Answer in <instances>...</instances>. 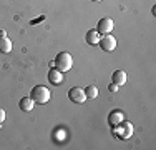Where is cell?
Wrapping results in <instances>:
<instances>
[{"instance_id": "1", "label": "cell", "mask_w": 156, "mask_h": 150, "mask_svg": "<svg viewBox=\"0 0 156 150\" xmlns=\"http://www.w3.org/2000/svg\"><path fill=\"white\" fill-rule=\"evenodd\" d=\"M30 97H32V100L35 103L43 105V103H47L48 100H50L51 93H50V90H48L47 87H43V85H35V87L32 88V92H30Z\"/></svg>"}, {"instance_id": "2", "label": "cell", "mask_w": 156, "mask_h": 150, "mask_svg": "<svg viewBox=\"0 0 156 150\" xmlns=\"http://www.w3.org/2000/svg\"><path fill=\"white\" fill-rule=\"evenodd\" d=\"M53 63H55V69L57 70H60V72H68L73 67V57L68 52H60Z\"/></svg>"}, {"instance_id": "3", "label": "cell", "mask_w": 156, "mask_h": 150, "mask_svg": "<svg viewBox=\"0 0 156 150\" xmlns=\"http://www.w3.org/2000/svg\"><path fill=\"white\" fill-rule=\"evenodd\" d=\"M113 133L116 135L118 138L126 140V138H129L133 135V125L129 122H126V120H123L121 123H118V125L113 127Z\"/></svg>"}, {"instance_id": "4", "label": "cell", "mask_w": 156, "mask_h": 150, "mask_svg": "<svg viewBox=\"0 0 156 150\" xmlns=\"http://www.w3.org/2000/svg\"><path fill=\"white\" fill-rule=\"evenodd\" d=\"M98 43H100V47H101L103 52H113L115 48H116V39H115L113 35H110V33L103 35Z\"/></svg>"}, {"instance_id": "5", "label": "cell", "mask_w": 156, "mask_h": 150, "mask_svg": "<svg viewBox=\"0 0 156 150\" xmlns=\"http://www.w3.org/2000/svg\"><path fill=\"white\" fill-rule=\"evenodd\" d=\"M68 99L72 100L73 103H83L87 100V93H85L83 88L80 87H73L68 90Z\"/></svg>"}, {"instance_id": "6", "label": "cell", "mask_w": 156, "mask_h": 150, "mask_svg": "<svg viewBox=\"0 0 156 150\" xmlns=\"http://www.w3.org/2000/svg\"><path fill=\"white\" fill-rule=\"evenodd\" d=\"M113 27H115L113 20H111L110 17H103V18H100L98 25H96V30H98L101 35H106V33H110L111 30H113Z\"/></svg>"}, {"instance_id": "7", "label": "cell", "mask_w": 156, "mask_h": 150, "mask_svg": "<svg viewBox=\"0 0 156 150\" xmlns=\"http://www.w3.org/2000/svg\"><path fill=\"white\" fill-rule=\"evenodd\" d=\"M48 82H50L51 85H60L63 82V72L57 69H51L50 72H48Z\"/></svg>"}, {"instance_id": "8", "label": "cell", "mask_w": 156, "mask_h": 150, "mask_svg": "<svg viewBox=\"0 0 156 150\" xmlns=\"http://www.w3.org/2000/svg\"><path fill=\"white\" fill-rule=\"evenodd\" d=\"M123 120H125L123 112H120V110H111V112H110V115H108V122H110V125H111V127H115V125H118V123H121Z\"/></svg>"}, {"instance_id": "9", "label": "cell", "mask_w": 156, "mask_h": 150, "mask_svg": "<svg viewBox=\"0 0 156 150\" xmlns=\"http://www.w3.org/2000/svg\"><path fill=\"white\" fill-rule=\"evenodd\" d=\"M126 72L125 70H115L113 75H111V80H113V84H116L118 87H121V85L126 84Z\"/></svg>"}, {"instance_id": "10", "label": "cell", "mask_w": 156, "mask_h": 150, "mask_svg": "<svg viewBox=\"0 0 156 150\" xmlns=\"http://www.w3.org/2000/svg\"><path fill=\"white\" fill-rule=\"evenodd\" d=\"M18 107H20L22 112H30V110H33V107H35V102L32 100V97H22Z\"/></svg>"}, {"instance_id": "11", "label": "cell", "mask_w": 156, "mask_h": 150, "mask_svg": "<svg viewBox=\"0 0 156 150\" xmlns=\"http://www.w3.org/2000/svg\"><path fill=\"white\" fill-rule=\"evenodd\" d=\"M100 39H101V33L98 32V30H88L87 32V43L88 45H96L100 42Z\"/></svg>"}, {"instance_id": "12", "label": "cell", "mask_w": 156, "mask_h": 150, "mask_svg": "<svg viewBox=\"0 0 156 150\" xmlns=\"http://www.w3.org/2000/svg\"><path fill=\"white\" fill-rule=\"evenodd\" d=\"M12 52V42L7 37H0V54H10Z\"/></svg>"}, {"instance_id": "13", "label": "cell", "mask_w": 156, "mask_h": 150, "mask_svg": "<svg viewBox=\"0 0 156 150\" xmlns=\"http://www.w3.org/2000/svg\"><path fill=\"white\" fill-rule=\"evenodd\" d=\"M85 93H87V99H96V97H98V88H96L95 85H88V87L85 88Z\"/></svg>"}, {"instance_id": "14", "label": "cell", "mask_w": 156, "mask_h": 150, "mask_svg": "<svg viewBox=\"0 0 156 150\" xmlns=\"http://www.w3.org/2000/svg\"><path fill=\"white\" fill-rule=\"evenodd\" d=\"M108 90H110L111 93H115V92H118V90H120V87H118L116 84H113V82H111V84L108 85Z\"/></svg>"}, {"instance_id": "15", "label": "cell", "mask_w": 156, "mask_h": 150, "mask_svg": "<svg viewBox=\"0 0 156 150\" xmlns=\"http://www.w3.org/2000/svg\"><path fill=\"white\" fill-rule=\"evenodd\" d=\"M3 120H5V110H3V108H0V125L3 123Z\"/></svg>"}, {"instance_id": "16", "label": "cell", "mask_w": 156, "mask_h": 150, "mask_svg": "<svg viewBox=\"0 0 156 150\" xmlns=\"http://www.w3.org/2000/svg\"><path fill=\"white\" fill-rule=\"evenodd\" d=\"M0 37H7V32H5V30H0Z\"/></svg>"}, {"instance_id": "17", "label": "cell", "mask_w": 156, "mask_h": 150, "mask_svg": "<svg viewBox=\"0 0 156 150\" xmlns=\"http://www.w3.org/2000/svg\"><path fill=\"white\" fill-rule=\"evenodd\" d=\"M91 2H101V0H91Z\"/></svg>"}]
</instances>
